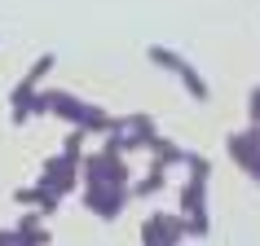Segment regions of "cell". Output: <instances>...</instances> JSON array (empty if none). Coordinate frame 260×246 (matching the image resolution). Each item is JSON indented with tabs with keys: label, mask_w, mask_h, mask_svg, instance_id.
<instances>
[{
	"label": "cell",
	"mask_w": 260,
	"mask_h": 246,
	"mask_svg": "<svg viewBox=\"0 0 260 246\" xmlns=\"http://www.w3.org/2000/svg\"><path fill=\"white\" fill-rule=\"evenodd\" d=\"M40 97H44V114L62 119L67 128H84L88 137H106V132H115V128H119V119H115V114H106L102 106H93V101H84V97L67 93V88H40Z\"/></svg>",
	"instance_id": "cell-1"
},
{
	"label": "cell",
	"mask_w": 260,
	"mask_h": 246,
	"mask_svg": "<svg viewBox=\"0 0 260 246\" xmlns=\"http://www.w3.org/2000/svg\"><path fill=\"white\" fill-rule=\"evenodd\" d=\"M146 62H150V66H159V70H168V75L185 88V97H190V101H199V106H207V101H212V84L203 79V70L194 66L185 53L168 49V44H150V49H146Z\"/></svg>",
	"instance_id": "cell-2"
},
{
	"label": "cell",
	"mask_w": 260,
	"mask_h": 246,
	"mask_svg": "<svg viewBox=\"0 0 260 246\" xmlns=\"http://www.w3.org/2000/svg\"><path fill=\"white\" fill-rule=\"evenodd\" d=\"M53 66H57V53H40L31 62V70L14 84V93H9V123L14 128H27L31 123V97L44 88V79L53 75Z\"/></svg>",
	"instance_id": "cell-3"
},
{
	"label": "cell",
	"mask_w": 260,
	"mask_h": 246,
	"mask_svg": "<svg viewBox=\"0 0 260 246\" xmlns=\"http://www.w3.org/2000/svg\"><path fill=\"white\" fill-rule=\"evenodd\" d=\"M128 154L102 145L97 154L80 158V185H133V167L123 163Z\"/></svg>",
	"instance_id": "cell-4"
},
{
	"label": "cell",
	"mask_w": 260,
	"mask_h": 246,
	"mask_svg": "<svg viewBox=\"0 0 260 246\" xmlns=\"http://www.w3.org/2000/svg\"><path fill=\"white\" fill-rule=\"evenodd\" d=\"M154 141H159L154 114H123L119 128L102 137V145H110V150H119V154H141V150H150Z\"/></svg>",
	"instance_id": "cell-5"
},
{
	"label": "cell",
	"mask_w": 260,
	"mask_h": 246,
	"mask_svg": "<svg viewBox=\"0 0 260 246\" xmlns=\"http://www.w3.org/2000/svg\"><path fill=\"white\" fill-rule=\"evenodd\" d=\"M207 180L212 176H194L190 172V180L181 185V202H177V211H181V220H185V237H207L212 233V216H207Z\"/></svg>",
	"instance_id": "cell-6"
},
{
	"label": "cell",
	"mask_w": 260,
	"mask_h": 246,
	"mask_svg": "<svg viewBox=\"0 0 260 246\" xmlns=\"http://www.w3.org/2000/svg\"><path fill=\"white\" fill-rule=\"evenodd\" d=\"M80 202H84L88 216H97V220H106V224H110V220H119L123 211H128L133 193H128V185H84Z\"/></svg>",
	"instance_id": "cell-7"
},
{
	"label": "cell",
	"mask_w": 260,
	"mask_h": 246,
	"mask_svg": "<svg viewBox=\"0 0 260 246\" xmlns=\"http://www.w3.org/2000/svg\"><path fill=\"white\" fill-rule=\"evenodd\" d=\"M36 185L53 189L57 198H71V193L80 189V163H75V158H67V154H53V158H44L40 180H36Z\"/></svg>",
	"instance_id": "cell-8"
},
{
	"label": "cell",
	"mask_w": 260,
	"mask_h": 246,
	"mask_svg": "<svg viewBox=\"0 0 260 246\" xmlns=\"http://www.w3.org/2000/svg\"><path fill=\"white\" fill-rule=\"evenodd\" d=\"M185 242V220H181V211L172 216V211H154V216H146V224H141V246H181Z\"/></svg>",
	"instance_id": "cell-9"
},
{
	"label": "cell",
	"mask_w": 260,
	"mask_h": 246,
	"mask_svg": "<svg viewBox=\"0 0 260 246\" xmlns=\"http://www.w3.org/2000/svg\"><path fill=\"white\" fill-rule=\"evenodd\" d=\"M14 202L27 211V207H36L44 220L57 216V207H62V198H57L53 189H44V185H22V189H14Z\"/></svg>",
	"instance_id": "cell-10"
},
{
	"label": "cell",
	"mask_w": 260,
	"mask_h": 246,
	"mask_svg": "<svg viewBox=\"0 0 260 246\" xmlns=\"http://www.w3.org/2000/svg\"><path fill=\"white\" fill-rule=\"evenodd\" d=\"M14 233L22 237V246H49V242H53V233L44 229V216L36 211V207H27V211H22V220L14 224Z\"/></svg>",
	"instance_id": "cell-11"
},
{
	"label": "cell",
	"mask_w": 260,
	"mask_h": 246,
	"mask_svg": "<svg viewBox=\"0 0 260 246\" xmlns=\"http://www.w3.org/2000/svg\"><path fill=\"white\" fill-rule=\"evenodd\" d=\"M164 185H168V167L150 163L137 185H128V193H133V198H154V193H164Z\"/></svg>",
	"instance_id": "cell-12"
},
{
	"label": "cell",
	"mask_w": 260,
	"mask_h": 246,
	"mask_svg": "<svg viewBox=\"0 0 260 246\" xmlns=\"http://www.w3.org/2000/svg\"><path fill=\"white\" fill-rule=\"evenodd\" d=\"M150 158H154L159 167H168V172H172V167H181V163H185V150H181L177 141H168L164 132H159V141L150 145Z\"/></svg>",
	"instance_id": "cell-13"
},
{
	"label": "cell",
	"mask_w": 260,
	"mask_h": 246,
	"mask_svg": "<svg viewBox=\"0 0 260 246\" xmlns=\"http://www.w3.org/2000/svg\"><path fill=\"white\" fill-rule=\"evenodd\" d=\"M84 137H88L84 128H71V132H67V141H62V154L80 163V158H84Z\"/></svg>",
	"instance_id": "cell-14"
},
{
	"label": "cell",
	"mask_w": 260,
	"mask_h": 246,
	"mask_svg": "<svg viewBox=\"0 0 260 246\" xmlns=\"http://www.w3.org/2000/svg\"><path fill=\"white\" fill-rule=\"evenodd\" d=\"M185 167H190L194 176H212V163H207L203 154H194V150H185Z\"/></svg>",
	"instance_id": "cell-15"
},
{
	"label": "cell",
	"mask_w": 260,
	"mask_h": 246,
	"mask_svg": "<svg viewBox=\"0 0 260 246\" xmlns=\"http://www.w3.org/2000/svg\"><path fill=\"white\" fill-rule=\"evenodd\" d=\"M247 123H260V84L251 88V97H247Z\"/></svg>",
	"instance_id": "cell-16"
},
{
	"label": "cell",
	"mask_w": 260,
	"mask_h": 246,
	"mask_svg": "<svg viewBox=\"0 0 260 246\" xmlns=\"http://www.w3.org/2000/svg\"><path fill=\"white\" fill-rule=\"evenodd\" d=\"M256 185H260V180H256Z\"/></svg>",
	"instance_id": "cell-17"
}]
</instances>
